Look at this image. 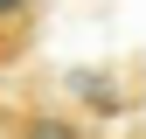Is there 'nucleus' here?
<instances>
[{"mask_svg": "<svg viewBox=\"0 0 146 139\" xmlns=\"http://www.w3.org/2000/svg\"><path fill=\"white\" fill-rule=\"evenodd\" d=\"M7 139H90V132H84V118H70V111H21L7 125Z\"/></svg>", "mask_w": 146, "mask_h": 139, "instance_id": "nucleus-1", "label": "nucleus"}, {"mask_svg": "<svg viewBox=\"0 0 146 139\" xmlns=\"http://www.w3.org/2000/svg\"><path fill=\"white\" fill-rule=\"evenodd\" d=\"M28 14H35V0H0V28H21Z\"/></svg>", "mask_w": 146, "mask_h": 139, "instance_id": "nucleus-2", "label": "nucleus"}]
</instances>
